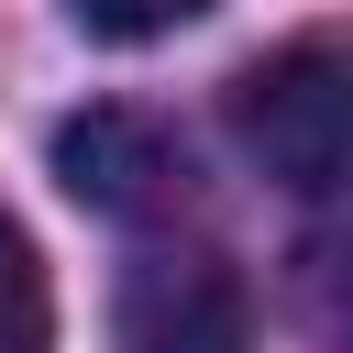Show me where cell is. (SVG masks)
<instances>
[{
	"instance_id": "1",
	"label": "cell",
	"mask_w": 353,
	"mask_h": 353,
	"mask_svg": "<svg viewBox=\"0 0 353 353\" xmlns=\"http://www.w3.org/2000/svg\"><path fill=\"white\" fill-rule=\"evenodd\" d=\"M232 143L298 199H353V33H298L265 66H243Z\"/></svg>"
},
{
	"instance_id": "2",
	"label": "cell",
	"mask_w": 353,
	"mask_h": 353,
	"mask_svg": "<svg viewBox=\"0 0 353 353\" xmlns=\"http://www.w3.org/2000/svg\"><path fill=\"white\" fill-rule=\"evenodd\" d=\"M55 176H66V199L99 210V221H154V210L188 199V143H176L154 110L99 99V110L55 121Z\"/></svg>"
},
{
	"instance_id": "3",
	"label": "cell",
	"mask_w": 353,
	"mask_h": 353,
	"mask_svg": "<svg viewBox=\"0 0 353 353\" xmlns=\"http://www.w3.org/2000/svg\"><path fill=\"white\" fill-rule=\"evenodd\" d=\"M121 353H254V298L232 265L210 254H143L121 276V320H110Z\"/></svg>"
},
{
	"instance_id": "4",
	"label": "cell",
	"mask_w": 353,
	"mask_h": 353,
	"mask_svg": "<svg viewBox=\"0 0 353 353\" xmlns=\"http://www.w3.org/2000/svg\"><path fill=\"white\" fill-rule=\"evenodd\" d=\"M298 331L320 353H353V199H331V221L298 243Z\"/></svg>"
},
{
	"instance_id": "5",
	"label": "cell",
	"mask_w": 353,
	"mask_h": 353,
	"mask_svg": "<svg viewBox=\"0 0 353 353\" xmlns=\"http://www.w3.org/2000/svg\"><path fill=\"white\" fill-rule=\"evenodd\" d=\"M0 353H55V298H44V265L11 221H0Z\"/></svg>"
},
{
	"instance_id": "6",
	"label": "cell",
	"mask_w": 353,
	"mask_h": 353,
	"mask_svg": "<svg viewBox=\"0 0 353 353\" xmlns=\"http://www.w3.org/2000/svg\"><path fill=\"white\" fill-rule=\"evenodd\" d=\"M199 11H221V0H66V22L88 44H154V33H176Z\"/></svg>"
}]
</instances>
